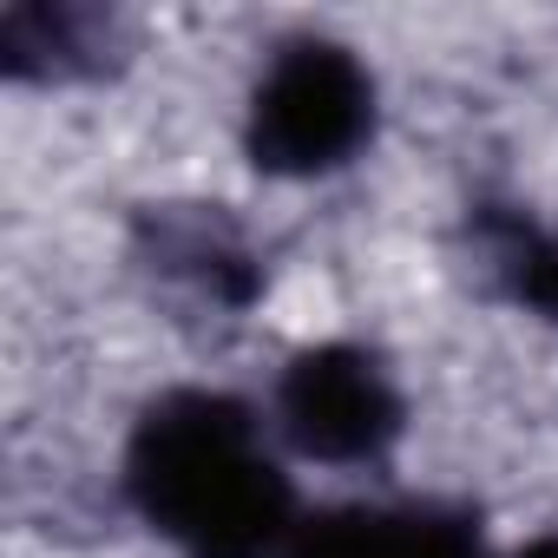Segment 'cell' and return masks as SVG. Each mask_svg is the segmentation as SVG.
I'll use <instances>...</instances> for the list:
<instances>
[{
  "mask_svg": "<svg viewBox=\"0 0 558 558\" xmlns=\"http://www.w3.org/2000/svg\"><path fill=\"white\" fill-rule=\"evenodd\" d=\"M125 480L138 512L184 558H276L296 538L290 480L230 395H165L138 421Z\"/></svg>",
  "mask_w": 558,
  "mask_h": 558,
  "instance_id": "6da1fadb",
  "label": "cell"
},
{
  "mask_svg": "<svg viewBox=\"0 0 558 558\" xmlns=\"http://www.w3.org/2000/svg\"><path fill=\"white\" fill-rule=\"evenodd\" d=\"M375 125V80L349 47L303 40L276 53L250 99V151L276 178H316L362 151Z\"/></svg>",
  "mask_w": 558,
  "mask_h": 558,
  "instance_id": "7a4b0ae2",
  "label": "cell"
},
{
  "mask_svg": "<svg viewBox=\"0 0 558 558\" xmlns=\"http://www.w3.org/2000/svg\"><path fill=\"white\" fill-rule=\"evenodd\" d=\"M276 414H283V434L296 440V453L329 460V466H362V460H381L395 447L408 408L368 349L323 342L283 368Z\"/></svg>",
  "mask_w": 558,
  "mask_h": 558,
  "instance_id": "3957f363",
  "label": "cell"
},
{
  "mask_svg": "<svg viewBox=\"0 0 558 558\" xmlns=\"http://www.w3.org/2000/svg\"><path fill=\"white\" fill-rule=\"evenodd\" d=\"M283 558H480V538L466 519H447V512L349 506V512L296 525Z\"/></svg>",
  "mask_w": 558,
  "mask_h": 558,
  "instance_id": "277c9868",
  "label": "cell"
},
{
  "mask_svg": "<svg viewBox=\"0 0 558 558\" xmlns=\"http://www.w3.org/2000/svg\"><path fill=\"white\" fill-rule=\"evenodd\" d=\"M519 558H558V532H551V538H532V545H525Z\"/></svg>",
  "mask_w": 558,
  "mask_h": 558,
  "instance_id": "5b68a950",
  "label": "cell"
}]
</instances>
